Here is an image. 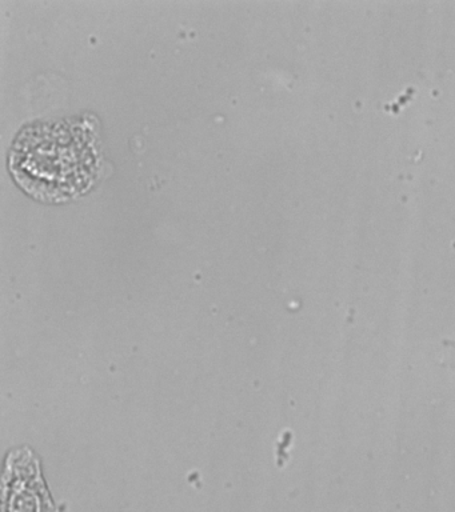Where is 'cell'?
I'll return each instance as SVG.
<instances>
[{
    "mask_svg": "<svg viewBox=\"0 0 455 512\" xmlns=\"http://www.w3.org/2000/svg\"><path fill=\"white\" fill-rule=\"evenodd\" d=\"M97 131L86 119L31 124L15 140L11 168L38 198L61 200L85 191L97 175Z\"/></svg>",
    "mask_w": 455,
    "mask_h": 512,
    "instance_id": "1",
    "label": "cell"
}]
</instances>
